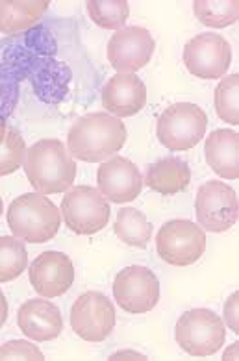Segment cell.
Listing matches in <instances>:
<instances>
[{"mask_svg":"<svg viewBox=\"0 0 239 361\" xmlns=\"http://www.w3.org/2000/svg\"><path fill=\"white\" fill-rule=\"evenodd\" d=\"M126 143L125 123L104 111L80 117L67 134V147L73 158L99 164L114 158Z\"/></svg>","mask_w":239,"mask_h":361,"instance_id":"obj_1","label":"cell"},{"mask_svg":"<svg viewBox=\"0 0 239 361\" xmlns=\"http://www.w3.org/2000/svg\"><path fill=\"white\" fill-rule=\"evenodd\" d=\"M26 176L41 195L65 193L76 178L75 158L60 139H41L32 145L25 159Z\"/></svg>","mask_w":239,"mask_h":361,"instance_id":"obj_2","label":"cell"},{"mask_svg":"<svg viewBox=\"0 0 239 361\" xmlns=\"http://www.w3.org/2000/svg\"><path fill=\"white\" fill-rule=\"evenodd\" d=\"M8 226L16 238L23 241L47 243L54 238L61 223V212L41 193H26L17 197L8 208Z\"/></svg>","mask_w":239,"mask_h":361,"instance_id":"obj_3","label":"cell"},{"mask_svg":"<svg viewBox=\"0 0 239 361\" xmlns=\"http://www.w3.org/2000/svg\"><path fill=\"white\" fill-rule=\"evenodd\" d=\"M176 343L180 348L195 357L214 356L226 341V326L212 310L197 307L182 313L176 322Z\"/></svg>","mask_w":239,"mask_h":361,"instance_id":"obj_4","label":"cell"},{"mask_svg":"<svg viewBox=\"0 0 239 361\" xmlns=\"http://www.w3.org/2000/svg\"><path fill=\"white\" fill-rule=\"evenodd\" d=\"M208 128V115L200 106L191 102H178L159 115L158 134L159 143L173 152H184L202 141Z\"/></svg>","mask_w":239,"mask_h":361,"instance_id":"obj_5","label":"cell"},{"mask_svg":"<svg viewBox=\"0 0 239 361\" xmlns=\"http://www.w3.org/2000/svg\"><path fill=\"white\" fill-rule=\"evenodd\" d=\"M159 257L175 267H188L200 259L206 250V233L188 219H175L159 228L156 235Z\"/></svg>","mask_w":239,"mask_h":361,"instance_id":"obj_6","label":"cell"},{"mask_svg":"<svg viewBox=\"0 0 239 361\" xmlns=\"http://www.w3.org/2000/svg\"><path fill=\"white\" fill-rule=\"evenodd\" d=\"M110 204L99 189L76 185L61 200V217L65 224L78 235H93L108 224Z\"/></svg>","mask_w":239,"mask_h":361,"instance_id":"obj_7","label":"cell"},{"mask_svg":"<svg viewBox=\"0 0 239 361\" xmlns=\"http://www.w3.org/2000/svg\"><path fill=\"white\" fill-rule=\"evenodd\" d=\"M195 212L202 230L214 233L228 232L239 219L238 195L228 183L209 180L197 191Z\"/></svg>","mask_w":239,"mask_h":361,"instance_id":"obj_8","label":"cell"},{"mask_svg":"<svg viewBox=\"0 0 239 361\" xmlns=\"http://www.w3.org/2000/svg\"><path fill=\"white\" fill-rule=\"evenodd\" d=\"M71 326L84 341H104L115 328L114 304L99 291L80 295L71 307Z\"/></svg>","mask_w":239,"mask_h":361,"instance_id":"obj_9","label":"cell"},{"mask_svg":"<svg viewBox=\"0 0 239 361\" xmlns=\"http://www.w3.org/2000/svg\"><path fill=\"white\" fill-rule=\"evenodd\" d=\"M184 63L197 78L221 80L232 63L230 43L219 34L195 35L184 47Z\"/></svg>","mask_w":239,"mask_h":361,"instance_id":"obj_10","label":"cell"},{"mask_svg":"<svg viewBox=\"0 0 239 361\" xmlns=\"http://www.w3.org/2000/svg\"><path fill=\"white\" fill-rule=\"evenodd\" d=\"M114 297L125 312L134 315L149 313L159 300L158 278L143 265L123 269L114 280Z\"/></svg>","mask_w":239,"mask_h":361,"instance_id":"obj_11","label":"cell"},{"mask_svg":"<svg viewBox=\"0 0 239 361\" xmlns=\"http://www.w3.org/2000/svg\"><path fill=\"white\" fill-rule=\"evenodd\" d=\"M154 37L143 26L121 28L108 43V61L117 75H134L143 69L154 54Z\"/></svg>","mask_w":239,"mask_h":361,"instance_id":"obj_12","label":"cell"},{"mask_svg":"<svg viewBox=\"0 0 239 361\" xmlns=\"http://www.w3.org/2000/svg\"><path fill=\"white\" fill-rule=\"evenodd\" d=\"M97 183L100 195L115 204L132 202L143 189V176L134 161L128 158H114L102 161L97 171Z\"/></svg>","mask_w":239,"mask_h":361,"instance_id":"obj_13","label":"cell"},{"mask_svg":"<svg viewBox=\"0 0 239 361\" xmlns=\"http://www.w3.org/2000/svg\"><path fill=\"white\" fill-rule=\"evenodd\" d=\"M30 283L43 298H58L75 283V265L63 252L49 250L35 257L30 265Z\"/></svg>","mask_w":239,"mask_h":361,"instance_id":"obj_14","label":"cell"},{"mask_svg":"<svg viewBox=\"0 0 239 361\" xmlns=\"http://www.w3.org/2000/svg\"><path fill=\"white\" fill-rule=\"evenodd\" d=\"M19 330L28 339L37 343L52 341L63 330V319L56 304L45 298H32L19 307L17 313Z\"/></svg>","mask_w":239,"mask_h":361,"instance_id":"obj_15","label":"cell"},{"mask_svg":"<svg viewBox=\"0 0 239 361\" xmlns=\"http://www.w3.org/2000/svg\"><path fill=\"white\" fill-rule=\"evenodd\" d=\"M147 104V87L135 75H115L102 90V106L117 119L134 117Z\"/></svg>","mask_w":239,"mask_h":361,"instance_id":"obj_16","label":"cell"},{"mask_svg":"<svg viewBox=\"0 0 239 361\" xmlns=\"http://www.w3.org/2000/svg\"><path fill=\"white\" fill-rule=\"evenodd\" d=\"M206 161L224 180L239 178V134L234 130H215L206 137Z\"/></svg>","mask_w":239,"mask_h":361,"instance_id":"obj_17","label":"cell"},{"mask_svg":"<svg viewBox=\"0 0 239 361\" xmlns=\"http://www.w3.org/2000/svg\"><path fill=\"white\" fill-rule=\"evenodd\" d=\"M156 193L171 197L184 191L191 183V169L184 159L167 156L150 165L145 174V182Z\"/></svg>","mask_w":239,"mask_h":361,"instance_id":"obj_18","label":"cell"},{"mask_svg":"<svg viewBox=\"0 0 239 361\" xmlns=\"http://www.w3.org/2000/svg\"><path fill=\"white\" fill-rule=\"evenodd\" d=\"M49 0H0V32L16 35L39 23L49 10Z\"/></svg>","mask_w":239,"mask_h":361,"instance_id":"obj_19","label":"cell"},{"mask_svg":"<svg viewBox=\"0 0 239 361\" xmlns=\"http://www.w3.org/2000/svg\"><path fill=\"white\" fill-rule=\"evenodd\" d=\"M114 230L121 241L135 248H145L152 238V224L143 212L135 208L119 209Z\"/></svg>","mask_w":239,"mask_h":361,"instance_id":"obj_20","label":"cell"},{"mask_svg":"<svg viewBox=\"0 0 239 361\" xmlns=\"http://www.w3.org/2000/svg\"><path fill=\"white\" fill-rule=\"evenodd\" d=\"M28 267V252L25 243L16 235L0 238V283L19 278Z\"/></svg>","mask_w":239,"mask_h":361,"instance_id":"obj_21","label":"cell"},{"mask_svg":"<svg viewBox=\"0 0 239 361\" xmlns=\"http://www.w3.org/2000/svg\"><path fill=\"white\" fill-rule=\"evenodd\" d=\"M193 11L197 19L209 28H224L234 25L239 17L238 0H195Z\"/></svg>","mask_w":239,"mask_h":361,"instance_id":"obj_22","label":"cell"},{"mask_svg":"<svg viewBox=\"0 0 239 361\" xmlns=\"http://www.w3.org/2000/svg\"><path fill=\"white\" fill-rule=\"evenodd\" d=\"M85 8L90 19L106 30H121L130 16L126 0H90Z\"/></svg>","mask_w":239,"mask_h":361,"instance_id":"obj_23","label":"cell"},{"mask_svg":"<svg viewBox=\"0 0 239 361\" xmlns=\"http://www.w3.org/2000/svg\"><path fill=\"white\" fill-rule=\"evenodd\" d=\"M239 75L223 76L221 82L215 87V111H217V117H219L223 123H228L232 126L239 124Z\"/></svg>","mask_w":239,"mask_h":361,"instance_id":"obj_24","label":"cell"},{"mask_svg":"<svg viewBox=\"0 0 239 361\" xmlns=\"http://www.w3.org/2000/svg\"><path fill=\"white\" fill-rule=\"evenodd\" d=\"M26 152L28 149L19 132L13 128L8 130L4 143L0 147V176H8L19 171L25 165Z\"/></svg>","mask_w":239,"mask_h":361,"instance_id":"obj_25","label":"cell"},{"mask_svg":"<svg viewBox=\"0 0 239 361\" xmlns=\"http://www.w3.org/2000/svg\"><path fill=\"white\" fill-rule=\"evenodd\" d=\"M0 360H45V354L35 345L16 339L0 346Z\"/></svg>","mask_w":239,"mask_h":361,"instance_id":"obj_26","label":"cell"},{"mask_svg":"<svg viewBox=\"0 0 239 361\" xmlns=\"http://www.w3.org/2000/svg\"><path fill=\"white\" fill-rule=\"evenodd\" d=\"M238 304H239V293H232L224 304V324H228V328L234 334H239V315H238Z\"/></svg>","mask_w":239,"mask_h":361,"instance_id":"obj_27","label":"cell"},{"mask_svg":"<svg viewBox=\"0 0 239 361\" xmlns=\"http://www.w3.org/2000/svg\"><path fill=\"white\" fill-rule=\"evenodd\" d=\"M110 360H147V356H143V354L134 350H123V352H115V354H111Z\"/></svg>","mask_w":239,"mask_h":361,"instance_id":"obj_28","label":"cell"},{"mask_svg":"<svg viewBox=\"0 0 239 361\" xmlns=\"http://www.w3.org/2000/svg\"><path fill=\"white\" fill-rule=\"evenodd\" d=\"M6 319H8V300H6L4 293L0 289V328L4 326Z\"/></svg>","mask_w":239,"mask_h":361,"instance_id":"obj_29","label":"cell"},{"mask_svg":"<svg viewBox=\"0 0 239 361\" xmlns=\"http://www.w3.org/2000/svg\"><path fill=\"white\" fill-rule=\"evenodd\" d=\"M6 132H8V128H6V123H4V119L0 117V147H2V143H4Z\"/></svg>","mask_w":239,"mask_h":361,"instance_id":"obj_30","label":"cell"},{"mask_svg":"<svg viewBox=\"0 0 239 361\" xmlns=\"http://www.w3.org/2000/svg\"><path fill=\"white\" fill-rule=\"evenodd\" d=\"M232 356H235V360H238V343L232 345V348L224 354V360H232Z\"/></svg>","mask_w":239,"mask_h":361,"instance_id":"obj_31","label":"cell"},{"mask_svg":"<svg viewBox=\"0 0 239 361\" xmlns=\"http://www.w3.org/2000/svg\"><path fill=\"white\" fill-rule=\"evenodd\" d=\"M2 212H4V204H2V197H0V215H2Z\"/></svg>","mask_w":239,"mask_h":361,"instance_id":"obj_32","label":"cell"}]
</instances>
